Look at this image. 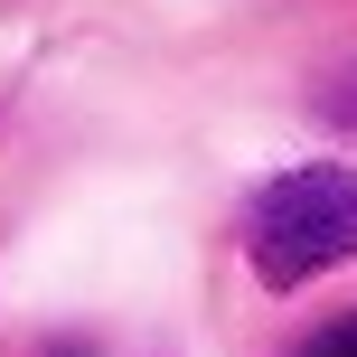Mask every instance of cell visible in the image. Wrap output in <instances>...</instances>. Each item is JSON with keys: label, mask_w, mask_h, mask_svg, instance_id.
<instances>
[{"label": "cell", "mask_w": 357, "mask_h": 357, "mask_svg": "<svg viewBox=\"0 0 357 357\" xmlns=\"http://www.w3.org/2000/svg\"><path fill=\"white\" fill-rule=\"evenodd\" d=\"M310 104H320V123H339V132H357V56H339V66L310 85Z\"/></svg>", "instance_id": "7a4b0ae2"}, {"label": "cell", "mask_w": 357, "mask_h": 357, "mask_svg": "<svg viewBox=\"0 0 357 357\" xmlns=\"http://www.w3.org/2000/svg\"><path fill=\"white\" fill-rule=\"evenodd\" d=\"M301 357H357V310H348V320H329V329H320V339H310Z\"/></svg>", "instance_id": "3957f363"}, {"label": "cell", "mask_w": 357, "mask_h": 357, "mask_svg": "<svg viewBox=\"0 0 357 357\" xmlns=\"http://www.w3.org/2000/svg\"><path fill=\"white\" fill-rule=\"evenodd\" d=\"M47 357H94V348H85V339H56V348H47Z\"/></svg>", "instance_id": "277c9868"}, {"label": "cell", "mask_w": 357, "mask_h": 357, "mask_svg": "<svg viewBox=\"0 0 357 357\" xmlns=\"http://www.w3.org/2000/svg\"><path fill=\"white\" fill-rule=\"evenodd\" d=\"M245 264L264 291H301L320 273L357 264V169L348 160H310L282 169L245 197Z\"/></svg>", "instance_id": "6da1fadb"}]
</instances>
